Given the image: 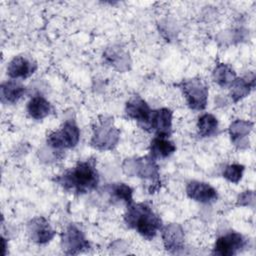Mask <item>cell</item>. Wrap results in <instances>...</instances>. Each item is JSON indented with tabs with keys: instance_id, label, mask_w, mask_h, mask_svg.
I'll list each match as a JSON object with an SVG mask.
<instances>
[{
	"instance_id": "6da1fadb",
	"label": "cell",
	"mask_w": 256,
	"mask_h": 256,
	"mask_svg": "<svg viewBox=\"0 0 256 256\" xmlns=\"http://www.w3.org/2000/svg\"><path fill=\"white\" fill-rule=\"evenodd\" d=\"M54 181L70 193L81 195L92 192L98 187L100 181L96 161L94 159L79 161L75 166L56 176Z\"/></svg>"
},
{
	"instance_id": "7a4b0ae2",
	"label": "cell",
	"mask_w": 256,
	"mask_h": 256,
	"mask_svg": "<svg viewBox=\"0 0 256 256\" xmlns=\"http://www.w3.org/2000/svg\"><path fill=\"white\" fill-rule=\"evenodd\" d=\"M124 222L128 228L135 230L146 240H152L162 228L161 218L144 202L127 205Z\"/></svg>"
},
{
	"instance_id": "3957f363",
	"label": "cell",
	"mask_w": 256,
	"mask_h": 256,
	"mask_svg": "<svg viewBox=\"0 0 256 256\" xmlns=\"http://www.w3.org/2000/svg\"><path fill=\"white\" fill-rule=\"evenodd\" d=\"M177 86L182 91L187 106L194 111H202L208 103L209 89L200 78H189L182 80Z\"/></svg>"
},
{
	"instance_id": "277c9868",
	"label": "cell",
	"mask_w": 256,
	"mask_h": 256,
	"mask_svg": "<svg viewBox=\"0 0 256 256\" xmlns=\"http://www.w3.org/2000/svg\"><path fill=\"white\" fill-rule=\"evenodd\" d=\"M113 119L103 117L94 128L91 145L98 150H111L119 142L120 131L113 125Z\"/></svg>"
},
{
	"instance_id": "5b68a950",
	"label": "cell",
	"mask_w": 256,
	"mask_h": 256,
	"mask_svg": "<svg viewBox=\"0 0 256 256\" xmlns=\"http://www.w3.org/2000/svg\"><path fill=\"white\" fill-rule=\"evenodd\" d=\"M80 139V130L73 120H67L59 130L47 135L46 143L49 147L62 150L74 148Z\"/></svg>"
},
{
	"instance_id": "8992f818",
	"label": "cell",
	"mask_w": 256,
	"mask_h": 256,
	"mask_svg": "<svg viewBox=\"0 0 256 256\" xmlns=\"http://www.w3.org/2000/svg\"><path fill=\"white\" fill-rule=\"evenodd\" d=\"M152 157L145 156L134 159H126L123 163V171L129 176H138L143 179H150L159 186V168Z\"/></svg>"
},
{
	"instance_id": "52a82bcc",
	"label": "cell",
	"mask_w": 256,
	"mask_h": 256,
	"mask_svg": "<svg viewBox=\"0 0 256 256\" xmlns=\"http://www.w3.org/2000/svg\"><path fill=\"white\" fill-rule=\"evenodd\" d=\"M61 246L65 254L75 255L90 248L83 231L75 224H69L61 235Z\"/></svg>"
},
{
	"instance_id": "ba28073f",
	"label": "cell",
	"mask_w": 256,
	"mask_h": 256,
	"mask_svg": "<svg viewBox=\"0 0 256 256\" xmlns=\"http://www.w3.org/2000/svg\"><path fill=\"white\" fill-rule=\"evenodd\" d=\"M246 245V239L236 231H229L219 236L212 250V254L218 256H234Z\"/></svg>"
},
{
	"instance_id": "9c48e42d",
	"label": "cell",
	"mask_w": 256,
	"mask_h": 256,
	"mask_svg": "<svg viewBox=\"0 0 256 256\" xmlns=\"http://www.w3.org/2000/svg\"><path fill=\"white\" fill-rule=\"evenodd\" d=\"M152 109L147 102L138 95L131 97L125 104V114L128 118L135 120L143 129H149Z\"/></svg>"
},
{
	"instance_id": "30bf717a",
	"label": "cell",
	"mask_w": 256,
	"mask_h": 256,
	"mask_svg": "<svg viewBox=\"0 0 256 256\" xmlns=\"http://www.w3.org/2000/svg\"><path fill=\"white\" fill-rule=\"evenodd\" d=\"M27 234L32 242L38 245H44L54 238L56 232L46 218L38 216L28 222Z\"/></svg>"
},
{
	"instance_id": "8fae6325",
	"label": "cell",
	"mask_w": 256,
	"mask_h": 256,
	"mask_svg": "<svg viewBox=\"0 0 256 256\" xmlns=\"http://www.w3.org/2000/svg\"><path fill=\"white\" fill-rule=\"evenodd\" d=\"M186 194L190 199L202 204H210L218 199V192L212 185L198 180L187 183Z\"/></svg>"
},
{
	"instance_id": "7c38bea8",
	"label": "cell",
	"mask_w": 256,
	"mask_h": 256,
	"mask_svg": "<svg viewBox=\"0 0 256 256\" xmlns=\"http://www.w3.org/2000/svg\"><path fill=\"white\" fill-rule=\"evenodd\" d=\"M161 237L164 248L170 253H179L184 249L185 235L182 227L177 223H171L161 228Z\"/></svg>"
},
{
	"instance_id": "4fadbf2b",
	"label": "cell",
	"mask_w": 256,
	"mask_h": 256,
	"mask_svg": "<svg viewBox=\"0 0 256 256\" xmlns=\"http://www.w3.org/2000/svg\"><path fill=\"white\" fill-rule=\"evenodd\" d=\"M173 112L169 108H159L152 111L148 131H153L155 136L170 137L172 134Z\"/></svg>"
},
{
	"instance_id": "5bb4252c",
	"label": "cell",
	"mask_w": 256,
	"mask_h": 256,
	"mask_svg": "<svg viewBox=\"0 0 256 256\" xmlns=\"http://www.w3.org/2000/svg\"><path fill=\"white\" fill-rule=\"evenodd\" d=\"M37 70V63L24 55L15 56L7 65V75L14 80L25 79Z\"/></svg>"
},
{
	"instance_id": "9a60e30c",
	"label": "cell",
	"mask_w": 256,
	"mask_h": 256,
	"mask_svg": "<svg viewBox=\"0 0 256 256\" xmlns=\"http://www.w3.org/2000/svg\"><path fill=\"white\" fill-rule=\"evenodd\" d=\"M253 128V123L247 120H235L229 126V135L231 141L240 149L248 146L247 136Z\"/></svg>"
},
{
	"instance_id": "2e32d148",
	"label": "cell",
	"mask_w": 256,
	"mask_h": 256,
	"mask_svg": "<svg viewBox=\"0 0 256 256\" xmlns=\"http://www.w3.org/2000/svg\"><path fill=\"white\" fill-rule=\"evenodd\" d=\"M176 151V145L169 137L155 136L149 146V156L155 160L170 157Z\"/></svg>"
},
{
	"instance_id": "e0dca14e",
	"label": "cell",
	"mask_w": 256,
	"mask_h": 256,
	"mask_svg": "<svg viewBox=\"0 0 256 256\" xmlns=\"http://www.w3.org/2000/svg\"><path fill=\"white\" fill-rule=\"evenodd\" d=\"M26 93V87L19 80H8L2 83L0 88L1 101L7 104H15Z\"/></svg>"
},
{
	"instance_id": "ac0fdd59",
	"label": "cell",
	"mask_w": 256,
	"mask_h": 256,
	"mask_svg": "<svg viewBox=\"0 0 256 256\" xmlns=\"http://www.w3.org/2000/svg\"><path fill=\"white\" fill-rule=\"evenodd\" d=\"M26 111L32 119L42 120L52 112V106L44 96L37 94L31 97L28 101Z\"/></svg>"
},
{
	"instance_id": "d6986e66",
	"label": "cell",
	"mask_w": 256,
	"mask_h": 256,
	"mask_svg": "<svg viewBox=\"0 0 256 256\" xmlns=\"http://www.w3.org/2000/svg\"><path fill=\"white\" fill-rule=\"evenodd\" d=\"M255 87V75L251 73L246 77L236 78L230 88V97L233 102H238L248 96L251 90Z\"/></svg>"
},
{
	"instance_id": "ffe728a7",
	"label": "cell",
	"mask_w": 256,
	"mask_h": 256,
	"mask_svg": "<svg viewBox=\"0 0 256 256\" xmlns=\"http://www.w3.org/2000/svg\"><path fill=\"white\" fill-rule=\"evenodd\" d=\"M212 78L217 85H219L220 87L226 88L232 85V83L235 81L237 76H236V72L229 64L219 63L213 69Z\"/></svg>"
},
{
	"instance_id": "44dd1931",
	"label": "cell",
	"mask_w": 256,
	"mask_h": 256,
	"mask_svg": "<svg viewBox=\"0 0 256 256\" xmlns=\"http://www.w3.org/2000/svg\"><path fill=\"white\" fill-rule=\"evenodd\" d=\"M218 119L210 113L202 114L197 121L198 135L202 138L214 136L218 131Z\"/></svg>"
},
{
	"instance_id": "7402d4cb",
	"label": "cell",
	"mask_w": 256,
	"mask_h": 256,
	"mask_svg": "<svg viewBox=\"0 0 256 256\" xmlns=\"http://www.w3.org/2000/svg\"><path fill=\"white\" fill-rule=\"evenodd\" d=\"M104 58L111 66L113 65L120 71L128 69L129 55L120 47L113 46L112 48H108L104 54Z\"/></svg>"
},
{
	"instance_id": "603a6c76",
	"label": "cell",
	"mask_w": 256,
	"mask_h": 256,
	"mask_svg": "<svg viewBox=\"0 0 256 256\" xmlns=\"http://www.w3.org/2000/svg\"><path fill=\"white\" fill-rule=\"evenodd\" d=\"M107 192L112 198L124 202L126 205L133 203V189L125 183H113L107 186Z\"/></svg>"
},
{
	"instance_id": "cb8c5ba5",
	"label": "cell",
	"mask_w": 256,
	"mask_h": 256,
	"mask_svg": "<svg viewBox=\"0 0 256 256\" xmlns=\"http://www.w3.org/2000/svg\"><path fill=\"white\" fill-rule=\"evenodd\" d=\"M245 167L242 164L233 163L225 166L222 172V176L229 182L237 184L243 177Z\"/></svg>"
},
{
	"instance_id": "d4e9b609",
	"label": "cell",
	"mask_w": 256,
	"mask_h": 256,
	"mask_svg": "<svg viewBox=\"0 0 256 256\" xmlns=\"http://www.w3.org/2000/svg\"><path fill=\"white\" fill-rule=\"evenodd\" d=\"M255 202V193L252 190H246L238 195L237 197V206H245V207H254Z\"/></svg>"
}]
</instances>
